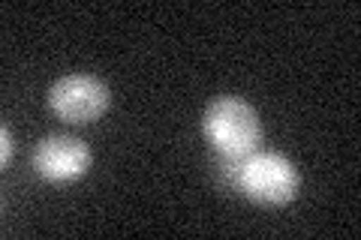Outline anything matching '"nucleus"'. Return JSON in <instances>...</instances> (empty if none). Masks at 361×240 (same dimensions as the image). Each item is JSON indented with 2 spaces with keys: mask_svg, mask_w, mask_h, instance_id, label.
Wrapping results in <instances>:
<instances>
[{
  "mask_svg": "<svg viewBox=\"0 0 361 240\" xmlns=\"http://www.w3.org/2000/svg\"><path fill=\"white\" fill-rule=\"evenodd\" d=\"M202 127H205L211 144L232 159L250 156L253 147L259 144V135H262L259 114L253 111V106H247L244 99H235V96L214 99L205 111Z\"/></svg>",
  "mask_w": 361,
  "mask_h": 240,
  "instance_id": "nucleus-1",
  "label": "nucleus"
},
{
  "mask_svg": "<svg viewBox=\"0 0 361 240\" xmlns=\"http://www.w3.org/2000/svg\"><path fill=\"white\" fill-rule=\"evenodd\" d=\"M235 184L259 204H286L298 192V171L280 153H250L238 163Z\"/></svg>",
  "mask_w": 361,
  "mask_h": 240,
  "instance_id": "nucleus-2",
  "label": "nucleus"
},
{
  "mask_svg": "<svg viewBox=\"0 0 361 240\" xmlns=\"http://www.w3.org/2000/svg\"><path fill=\"white\" fill-rule=\"evenodd\" d=\"M54 114L70 123H90L109 108V87L94 75H66L49 90Z\"/></svg>",
  "mask_w": 361,
  "mask_h": 240,
  "instance_id": "nucleus-3",
  "label": "nucleus"
},
{
  "mask_svg": "<svg viewBox=\"0 0 361 240\" xmlns=\"http://www.w3.org/2000/svg\"><path fill=\"white\" fill-rule=\"evenodd\" d=\"M33 165L42 177L66 184V180L82 177L90 168V151L85 141L70 139V135H49L33 153Z\"/></svg>",
  "mask_w": 361,
  "mask_h": 240,
  "instance_id": "nucleus-4",
  "label": "nucleus"
},
{
  "mask_svg": "<svg viewBox=\"0 0 361 240\" xmlns=\"http://www.w3.org/2000/svg\"><path fill=\"white\" fill-rule=\"evenodd\" d=\"M0 139H4V151H0V163H9V156H13V151H16V141H13V135H9V130H6V127L0 130Z\"/></svg>",
  "mask_w": 361,
  "mask_h": 240,
  "instance_id": "nucleus-5",
  "label": "nucleus"
}]
</instances>
